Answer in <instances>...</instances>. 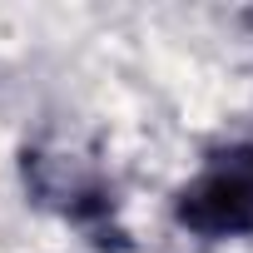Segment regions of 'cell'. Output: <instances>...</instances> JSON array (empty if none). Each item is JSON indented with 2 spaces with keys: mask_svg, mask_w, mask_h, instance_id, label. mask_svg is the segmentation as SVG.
Wrapping results in <instances>:
<instances>
[{
  "mask_svg": "<svg viewBox=\"0 0 253 253\" xmlns=\"http://www.w3.org/2000/svg\"><path fill=\"white\" fill-rule=\"evenodd\" d=\"M25 174H30V184H35V194L45 204H55L60 213H70L84 228L109 213V199H104L99 179L89 169H80L75 159H45V154H35V159H25Z\"/></svg>",
  "mask_w": 253,
  "mask_h": 253,
  "instance_id": "obj_2",
  "label": "cell"
},
{
  "mask_svg": "<svg viewBox=\"0 0 253 253\" xmlns=\"http://www.w3.org/2000/svg\"><path fill=\"white\" fill-rule=\"evenodd\" d=\"M174 218L199 238L253 233V144L218 149L174 199Z\"/></svg>",
  "mask_w": 253,
  "mask_h": 253,
  "instance_id": "obj_1",
  "label": "cell"
}]
</instances>
